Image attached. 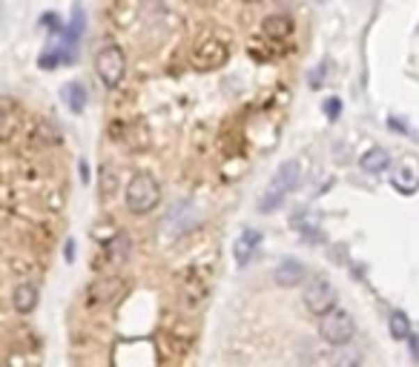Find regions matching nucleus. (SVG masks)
Here are the masks:
<instances>
[{
	"mask_svg": "<svg viewBox=\"0 0 419 367\" xmlns=\"http://www.w3.org/2000/svg\"><path fill=\"white\" fill-rule=\"evenodd\" d=\"M388 330H390V336L397 338V341H405V338L413 336V333H411V319H408L402 310H393V313L388 315Z\"/></svg>",
	"mask_w": 419,
	"mask_h": 367,
	"instance_id": "15",
	"label": "nucleus"
},
{
	"mask_svg": "<svg viewBox=\"0 0 419 367\" xmlns=\"http://www.w3.org/2000/svg\"><path fill=\"white\" fill-rule=\"evenodd\" d=\"M299 181H301V164L299 161H285L282 166H278V173L273 175L270 187L262 192L259 210L262 212H273L276 207H282L287 195L299 187Z\"/></svg>",
	"mask_w": 419,
	"mask_h": 367,
	"instance_id": "1",
	"label": "nucleus"
},
{
	"mask_svg": "<svg viewBox=\"0 0 419 367\" xmlns=\"http://www.w3.org/2000/svg\"><path fill=\"white\" fill-rule=\"evenodd\" d=\"M305 264L301 261H296V258H285L282 264L276 267V273H273V279H276V284L278 287H296L301 279H305Z\"/></svg>",
	"mask_w": 419,
	"mask_h": 367,
	"instance_id": "8",
	"label": "nucleus"
},
{
	"mask_svg": "<svg viewBox=\"0 0 419 367\" xmlns=\"http://www.w3.org/2000/svg\"><path fill=\"white\" fill-rule=\"evenodd\" d=\"M121 292V279L115 276H104V279H95L86 290V302L89 307H101V304H109L115 296Z\"/></svg>",
	"mask_w": 419,
	"mask_h": 367,
	"instance_id": "7",
	"label": "nucleus"
},
{
	"mask_svg": "<svg viewBox=\"0 0 419 367\" xmlns=\"http://www.w3.org/2000/svg\"><path fill=\"white\" fill-rule=\"evenodd\" d=\"M72 258H75V244L69 241V244H66V261H72Z\"/></svg>",
	"mask_w": 419,
	"mask_h": 367,
	"instance_id": "22",
	"label": "nucleus"
},
{
	"mask_svg": "<svg viewBox=\"0 0 419 367\" xmlns=\"http://www.w3.org/2000/svg\"><path fill=\"white\" fill-rule=\"evenodd\" d=\"M58 58H61L58 52H49V55H40V66H43V69H52V66L58 63Z\"/></svg>",
	"mask_w": 419,
	"mask_h": 367,
	"instance_id": "19",
	"label": "nucleus"
},
{
	"mask_svg": "<svg viewBox=\"0 0 419 367\" xmlns=\"http://www.w3.org/2000/svg\"><path fill=\"white\" fill-rule=\"evenodd\" d=\"M319 333H322V338L328 341V345L345 348V345H351V338H354V333H356V325H354V319H351V313L333 310L331 315H324V319H322Z\"/></svg>",
	"mask_w": 419,
	"mask_h": 367,
	"instance_id": "4",
	"label": "nucleus"
},
{
	"mask_svg": "<svg viewBox=\"0 0 419 367\" xmlns=\"http://www.w3.org/2000/svg\"><path fill=\"white\" fill-rule=\"evenodd\" d=\"M259 244H262V233H259V230H244V233L239 235V241H236V247H232V253H236V261L244 267V264L255 256Z\"/></svg>",
	"mask_w": 419,
	"mask_h": 367,
	"instance_id": "10",
	"label": "nucleus"
},
{
	"mask_svg": "<svg viewBox=\"0 0 419 367\" xmlns=\"http://www.w3.org/2000/svg\"><path fill=\"white\" fill-rule=\"evenodd\" d=\"M388 166H390V155L382 150V146H374V150H367L362 155V169H365V173H370V175L385 173Z\"/></svg>",
	"mask_w": 419,
	"mask_h": 367,
	"instance_id": "13",
	"label": "nucleus"
},
{
	"mask_svg": "<svg viewBox=\"0 0 419 367\" xmlns=\"http://www.w3.org/2000/svg\"><path fill=\"white\" fill-rule=\"evenodd\" d=\"M408 341H411V356L419 361V336H411Z\"/></svg>",
	"mask_w": 419,
	"mask_h": 367,
	"instance_id": "21",
	"label": "nucleus"
},
{
	"mask_svg": "<svg viewBox=\"0 0 419 367\" xmlns=\"http://www.w3.org/2000/svg\"><path fill=\"white\" fill-rule=\"evenodd\" d=\"M98 195H101V201H104V204H109L115 195H118V169H115L112 164H104V166H101Z\"/></svg>",
	"mask_w": 419,
	"mask_h": 367,
	"instance_id": "12",
	"label": "nucleus"
},
{
	"mask_svg": "<svg viewBox=\"0 0 419 367\" xmlns=\"http://www.w3.org/2000/svg\"><path fill=\"white\" fill-rule=\"evenodd\" d=\"M95 69H98V78L104 81L106 89H115L124 81V72H127V58L118 46H104L98 58H95Z\"/></svg>",
	"mask_w": 419,
	"mask_h": 367,
	"instance_id": "5",
	"label": "nucleus"
},
{
	"mask_svg": "<svg viewBox=\"0 0 419 367\" xmlns=\"http://www.w3.org/2000/svg\"><path fill=\"white\" fill-rule=\"evenodd\" d=\"M324 109H328V115H331V118H339V109H342V104H339V97H331V101L324 104Z\"/></svg>",
	"mask_w": 419,
	"mask_h": 367,
	"instance_id": "20",
	"label": "nucleus"
},
{
	"mask_svg": "<svg viewBox=\"0 0 419 367\" xmlns=\"http://www.w3.org/2000/svg\"><path fill=\"white\" fill-rule=\"evenodd\" d=\"M331 367H362V353L351 345H345V348H336L328 359Z\"/></svg>",
	"mask_w": 419,
	"mask_h": 367,
	"instance_id": "14",
	"label": "nucleus"
},
{
	"mask_svg": "<svg viewBox=\"0 0 419 367\" xmlns=\"http://www.w3.org/2000/svg\"><path fill=\"white\" fill-rule=\"evenodd\" d=\"M161 201V187L150 173H135L127 184V207L135 215H147Z\"/></svg>",
	"mask_w": 419,
	"mask_h": 367,
	"instance_id": "2",
	"label": "nucleus"
},
{
	"mask_svg": "<svg viewBox=\"0 0 419 367\" xmlns=\"http://www.w3.org/2000/svg\"><path fill=\"white\" fill-rule=\"evenodd\" d=\"M290 224L296 227V233H301V235H308V238H319V221L310 215V212H296L293 218H290Z\"/></svg>",
	"mask_w": 419,
	"mask_h": 367,
	"instance_id": "16",
	"label": "nucleus"
},
{
	"mask_svg": "<svg viewBox=\"0 0 419 367\" xmlns=\"http://www.w3.org/2000/svg\"><path fill=\"white\" fill-rule=\"evenodd\" d=\"M262 32L267 38H273V40H282V38L293 35V17H287V15H270L262 23Z\"/></svg>",
	"mask_w": 419,
	"mask_h": 367,
	"instance_id": "11",
	"label": "nucleus"
},
{
	"mask_svg": "<svg viewBox=\"0 0 419 367\" xmlns=\"http://www.w3.org/2000/svg\"><path fill=\"white\" fill-rule=\"evenodd\" d=\"M230 58V49L221 43V40H213V38H207L196 46V52H193V63L198 69H219L224 66Z\"/></svg>",
	"mask_w": 419,
	"mask_h": 367,
	"instance_id": "6",
	"label": "nucleus"
},
{
	"mask_svg": "<svg viewBox=\"0 0 419 367\" xmlns=\"http://www.w3.org/2000/svg\"><path fill=\"white\" fill-rule=\"evenodd\" d=\"M301 299H305V307L313 313V315H331L336 310V287L328 281V279H322V276H313L305 287V292H301Z\"/></svg>",
	"mask_w": 419,
	"mask_h": 367,
	"instance_id": "3",
	"label": "nucleus"
},
{
	"mask_svg": "<svg viewBox=\"0 0 419 367\" xmlns=\"http://www.w3.org/2000/svg\"><path fill=\"white\" fill-rule=\"evenodd\" d=\"M12 304L17 313H32L38 307V287L32 281H17L15 290H12Z\"/></svg>",
	"mask_w": 419,
	"mask_h": 367,
	"instance_id": "9",
	"label": "nucleus"
},
{
	"mask_svg": "<svg viewBox=\"0 0 419 367\" xmlns=\"http://www.w3.org/2000/svg\"><path fill=\"white\" fill-rule=\"evenodd\" d=\"M63 101L69 104L72 112H84V104H86V92L81 84H66L63 86Z\"/></svg>",
	"mask_w": 419,
	"mask_h": 367,
	"instance_id": "17",
	"label": "nucleus"
},
{
	"mask_svg": "<svg viewBox=\"0 0 419 367\" xmlns=\"http://www.w3.org/2000/svg\"><path fill=\"white\" fill-rule=\"evenodd\" d=\"M393 184H397V189H402V192H416V187H419L416 175H411L408 169H402V173H397V178H393Z\"/></svg>",
	"mask_w": 419,
	"mask_h": 367,
	"instance_id": "18",
	"label": "nucleus"
}]
</instances>
